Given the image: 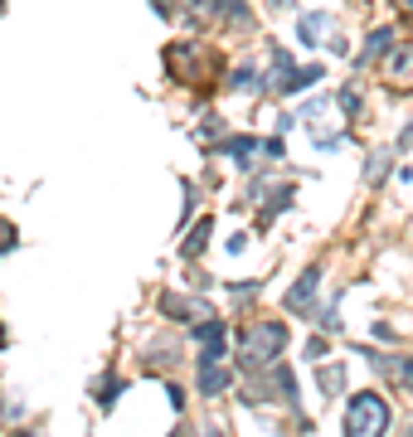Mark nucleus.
Listing matches in <instances>:
<instances>
[{
	"instance_id": "dca6fc26",
	"label": "nucleus",
	"mask_w": 413,
	"mask_h": 437,
	"mask_svg": "<svg viewBox=\"0 0 413 437\" xmlns=\"http://www.w3.org/2000/svg\"><path fill=\"white\" fill-rule=\"evenodd\" d=\"M394 374H399V384H403V389H413V355L394 360Z\"/></svg>"
},
{
	"instance_id": "412c9836",
	"label": "nucleus",
	"mask_w": 413,
	"mask_h": 437,
	"mask_svg": "<svg viewBox=\"0 0 413 437\" xmlns=\"http://www.w3.org/2000/svg\"><path fill=\"white\" fill-rule=\"evenodd\" d=\"M394 5H399L403 15H413V0H394Z\"/></svg>"
},
{
	"instance_id": "6e6552de",
	"label": "nucleus",
	"mask_w": 413,
	"mask_h": 437,
	"mask_svg": "<svg viewBox=\"0 0 413 437\" xmlns=\"http://www.w3.org/2000/svg\"><path fill=\"white\" fill-rule=\"evenodd\" d=\"M224 151L234 155V166H238V171H248V166H253V151H258V141H253V136H229V141H224Z\"/></svg>"
},
{
	"instance_id": "4468645a",
	"label": "nucleus",
	"mask_w": 413,
	"mask_h": 437,
	"mask_svg": "<svg viewBox=\"0 0 413 437\" xmlns=\"http://www.w3.org/2000/svg\"><path fill=\"white\" fill-rule=\"evenodd\" d=\"M229 88H234V92H253V88H258V73H253V68H238V73L229 78Z\"/></svg>"
},
{
	"instance_id": "9d476101",
	"label": "nucleus",
	"mask_w": 413,
	"mask_h": 437,
	"mask_svg": "<svg viewBox=\"0 0 413 437\" xmlns=\"http://www.w3.org/2000/svg\"><path fill=\"white\" fill-rule=\"evenodd\" d=\"M316 384H321V394L345 389V369H340V364H321V369H316Z\"/></svg>"
},
{
	"instance_id": "423d86ee",
	"label": "nucleus",
	"mask_w": 413,
	"mask_h": 437,
	"mask_svg": "<svg viewBox=\"0 0 413 437\" xmlns=\"http://www.w3.org/2000/svg\"><path fill=\"white\" fill-rule=\"evenodd\" d=\"M316 287H321V272L312 267V272H306V277H301V282H297V287L287 292V306H292V311H301V306H312V297H316Z\"/></svg>"
},
{
	"instance_id": "6ab92c4d",
	"label": "nucleus",
	"mask_w": 413,
	"mask_h": 437,
	"mask_svg": "<svg viewBox=\"0 0 413 437\" xmlns=\"http://www.w3.org/2000/svg\"><path fill=\"white\" fill-rule=\"evenodd\" d=\"M15 248V229L5 224V218H0V253H10Z\"/></svg>"
},
{
	"instance_id": "39448f33",
	"label": "nucleus",
	"mask_w": 413,
	"mask_h": 437,
	"mask_svg": "<svg viewBox=\"0 0 413 437\" xmlns=\"http://www.w3.org/2000/svg\"><path fill=\"white\" fill-rule=\"evenodd\" d=\"M229 384H234V374H229V369H219V364H199V389L210 394V399H219Z\"/></svg>"
},
{
	"instance_id": "f03ea898",
	"label": "nucleus",
	"mask_w": 413,
	"mask_h": 437,
	"mask_svg": "<svg viewBox=\"0 0 413 437\" xmlns=\"http://www.w3.org/2000/svg\"><path fill=\"white\" fill-rule=\"evenodd\" d=\"M389 403H384V394H355L350 403H345V432H355V437H375V432H384L389 427Z\"/></svg>"
},
{
	"instance_id": "aec40b11",
	"label": "nucleus",
	"mask_w": 413,
	"mask_h": 437,
	"mask_svg": "<svg viewBox=\"0 0 413 437\" xmlns=\"http://www.w3.org/2000/svg\"><path fill=\"white\" fill-rule=\"evenodd\" d=\"M156 5V15H175V0H151Z\"/></svg>"
},
{
	"instance_id": "7ed1b4c3",
	"label": "nucleus",
	"mask_w": 413,
	"mask_h": 437,
	"mask_svg": "<svg viewBox=\"0 0 413 437\" xmlns=\"http://www.w3.org/2000/svg\"><path fill=\"white\" fill-rule=\"evenodd\" d=\"M384 83L394 92H408L413 88V44H394L389 59H384Z\"/></svg>"
},
{
	"instance_id": "2eb2a0df",
	"label": "nucleus",
	"mask_w": 413,
	"mask_h": 437,
	"mask_svg": "<svg viewBox=\"0 0 413 437\" xmlns=\"http://www.w3.org/2000/svg\"><path fill=\"white\" fill-rule=\"evenodd\" d=\"M389 160H394L389 151H375V155H370V171H365V175H370V180H379V175L389 171Z\"/></svg>"
},
{
	"instance_id": "f3484780",
	"label": "nucleus",
	"mask_w": 413,
	"mask_h": 437,
	"mask_svg": "<svg viewBox=\"0 0 413 437\" xmlns=\"http://www.w3.org/2000/svg\"><path fill=\"white\" fill-rule=\"evenodd\" d=\"M336 102H340V112H350V117L360 112V92H355V88H340V97H336Z\"/></svg>"
},
{
	"instance_id": "ddd939ff",
	"label": "nucleus",
	"mask_w": 413,
	"mask_h": 437,
	"mask_svg": "<svg viewBox=\"0 0 413 437\" xmlns=\"http://www.w3.org/2000/svg\"><path fill=\"white\" fill-rule=\"evenodd\" d=\"M122 389H127L122 379H112V384H102V394H97V408H112V403L122 399Z\"/></svg>"
},
{
	"instance_id": "20e7f679",
	"label": "nucleus",
	"mask_w": 413,
	"mask_h": 437,
	"mask_svg": "<svg viewBox=\"0 0 413 437\" xmlns=\"http://www.w3.org/2000/svg\"><path fill=\"white\" fill-rule=\"evenodd\" d=\"M161 311L171 321H195V316H210V306L204 301H185V297H161Z\"/></svg>"
},
{
	"instance_id": "9b49d317",
	"label": "nucleus",
	"mask_w": 413,
	"mask_h": 437,
	"mask_svg": "<svg viewBox=\"0 0 413 437\" xmlns=\"http://www.w3.org/2000/svg\"><path fill=\"white\" fill-rule=\"evenodd\" d=\"M273 379H277V399H282V403H297V379H292V369H282V364H277V369H273Z\"/></svg>"
},
{
	"instance_id": "a211bd4d",
	"label": "nucleus",
	"mask_w": 413,
	"mask_h": 437,
	"mask_svg": "<svg viewBox=\"0 0 413 437\" xmlns=\"http://www.w3.org/2000/svg\"><path fill=\"white\" fill-rule=\"evenodd\" d=\"M321 112H326V102L316 97V102H306V107H301V117H297V122H316Z\"/></svg>"
},
{
	"instance_id": "f257e3e1",
	"label": "nucleus",
	"mask_w": 413,
	"mask_h": 437,
	"mask_svg": "<svg viewBox=\"0 0 413 437\" xmlns=\"http://www.w3.org/2000/svg\"><path fill=\"white\" fill-rule=\"evenodd\" d=\"M282 345H287V325H277V321H253L248 331H243V340H238V360L243 364H273L282 355Z\"/></svg>"
},
{
	"instance_id": "4be33fe9",
	"label": "nucleus",
	"mask_w": 413,
	"mask_h": 437,
	"mask_svg": "<svg viewBox=\"0 0 413 437\" xmlns=\"http://www.w3.org/2000/svg\"><path fill=\"white\" fill-rule=\"evenodd\" d=\"M0 345H5V331H0Z\"/></svg>"
},
{
	"instance_id": "1a4fd4ad",
	"label": "nucleus",
	"mask_w": 413,
	"mask_h": 437,
	"mask_svg": "<svg viewBox=\"0 0 413 437\" xmlns=\"http://www.w3.org/2000/svg\"><path fill=\"white\" fill-rule=\"evenodd\" d=\"M326 20H331V15H326V10H316V15H306V20L297 25V34H301V44H306V49H312V44L321 39V29H326Z\"/></svg>"
},
{
	"instance_id": "0eeeda50",
	"label": "nucleus",
	"mask_w": 413,
	"mask_h": 437,
	"mask_svg": "<svg viewBox=\"0 0 413 437\" xmlns=\"http://www.w3.org/2000/svg\"><path fill=\"white\" fill-rule=\"evenodd\" d=\"M394 49V29L384 25V29H370V39H365V53H360V64H375L379 53H389Z\"/></svg>"
},
{
	"instance_id": "f8f14e48",
	"label": "nucleus",
	"mask_w": 413,
	"mask_h": 437,
	"mask_svg": "<svg viewBox=\"0 0 413 437\" xmlns=\"http://www.w3.org/2000/svg\"><path fill=\"white\" fill-rule=\"evenodd\" d=\"M204 238H210V218H199V224H195V234L185 238V258H195V253L204 248Z\"/></svg>"
}]
</instances>
